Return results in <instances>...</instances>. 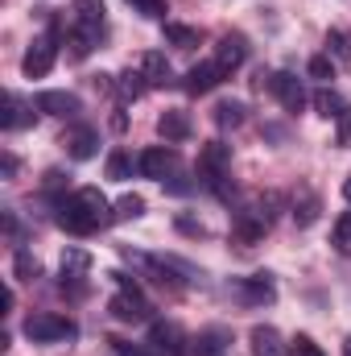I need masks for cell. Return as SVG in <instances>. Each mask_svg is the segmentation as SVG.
<instances>
[{
	"mask_svg": "<svg viewBox=\"0 0 351 356\" xmlns=\"http://www.w3.org/2000/svg\"><path fill=\"white\" fill-rule=\"evenodd\" d=\"M108 220H112V203L103 199L99 186H83V191H75L71 199L58 203V224L75 236H87L95 228H103Z\"/></svg>",
	"mask_w": 351,
	"mask_h": 356,
	"instance_id": "cell-1",
	"label": "cell"
},
{
	"mask_svg": "<svg viewBox=\"0 0 351 356\" xmlns=\"http://www.w3.org/2000/svg\"><path fill=\"white\" fill-rule=\"evenodd\" d=\"M71 4H75L71 46H75V58H83V54H91V46H95L99 33H103V17H108V8H103V0H71Z\"/></svg>",
	"mask_w": 351,
	"mask_h": 356,
	"instance_id": "cell-2",
	"label": "cell"
},
{
	"mask_svg": "<svg viewBox=\"0 0 351 356\" xmlns=\"http://www.w3.org/2000/svg\"><path fill=\"white\" fill-rule=\"evenodd\" d=\"M116 277V286H120V294L108 302V311L120 319V323H145L149 319V298H145V290H141V282L137 277H128V273H112Z\"/></svg>",
	"mask_w": 351,
	"mask_h": 356,
	"instance_id": "cell-3",
	"label": "cell"
},
{
	"mask_svg": "<svg viewBox=\"0 0 351 356\" xmlns=\"http://www.w3.org/2000/svg\"><path fill=\"white\" fill-rule=\"evenodd\" d=\"M228 166H232V145H223V141H211V145H203L198 149V182L203 186H211L215 195H223L228 199Z\"/></svg>",
	"mask_w": 351,
	"mask_h": 356,
	"instance_id": "cell-4",
	"label": "cell"
},
{
	"mask_svg": "<svg viewBox=\"0 0 351 356\" xmlns=\"http://www.w3.org/2000/svg\"><path fill=\"white\" fill-rule=\"evenodd\" d=\"M21 332L33 344H62V340H75L79 336V323L67 319V315H29Z\"/></svg>",
	"mask_w": 351,
	"mask_h": 356,
	"instance_id": "cell-5",
	"label": "cell"
},
{
	"mask_svg": "<svg viewBox=\"0 0 351 356\" xmlns=\"http://www.w3.org/2000/svg\"><path fill=\"white\" fill-rule=\"evenodd\" d=\"M149 344L162 348V353H170V356H194V336H186L170 319H153L149 323Z\"/></svg>",
	"mask_w": 351,
	"mask_h": 356,
	"instance_id": "cell-6",
	"label": "cell"
},
{
	"mask_svg": "<svg viewBox=\"0 0 351 356\" xmlns=\"http://www.w3.org/2000/svg\"><path fill=\"white\" fill-rule=\"evenodd\" d=\"M257 83H268V91L281 99V108L285 112H302L306 108V88H302V79L298 75H289V71H273V75H261Z\"/></svg>",
	"mask_w": 351,
	"mask_h": 356,
	"instance_id": "cell-7",
	"label": "cell"
},
{
	"mask_svg": "<svg viewBox=\"0 0 351 356\" xmlns=\"http://www.w3.org/2000/svg\"><path fill=\"white\" fill-rule=\"evenodd\" d=\"M54 54H58V46H54V33H46V38H33V46L25 50V58H21V71L29 75V79H42V75H50V67H54Z\"/></svg>",
	"mask_w": 351,
	"mask_h": 356,
	"instance_id": "cell-8",
	"label": "cell"
},
{
	"mask_svg": "<svg viewBox=\"0 0 351 356\" xmlns=\"http://www.w3.org/2000/svg\"><path fill=\"white\" fill-rule=\"evenodd\" d=\"M232 294H236L240 302H248V307H264V302H273V298H277V286H273V277H268V273H252V277L232 282Z\"/></svg>",
	"mask_w": 351,
	"mask_h": 356,
	"instance_id": "cell-9",
	"label": "cell"
},
{
	"mask_svg": "<svg viewBox=\"0 0 351 356\" xmlns=\"http://www.w3.org/2000/svg\"><path fill=\"white\" fill-rule=\"evenodd\" d=\"M244 58H248V42H244L240 33H223V38L215 42V63L223 67V75L240 71V67H244Z\"/></svg>",
	"mask_w": 351,
	"mask_h": 356,
	"instance_id": "cell-10",
	"label": "cell"
},
{
	"mask_svg": "<svg viewBox=\"0 0 351 356\" xmlns=\"http://www.w3.org/2000/svg\"><path fill=\"white\" fill-rule=\"evenodd\" d=\"M178 166V154L174 149H166V145H153V149H145L141 158H137V170L145 178H162L166 182V175H174Z\"/></svg>",
	"mask_w": 351,
	"mask_h": 356,
	"instance_id": "cell-11",
	"label": "cell"
},
{
	"mask_svg": "<svg viewBox=\"0 0 351 356\" xmlns=\"http://www.w3.org/2000/svg\"><path fill=\"white\" fill-rule=\"evenodd\" d=\"M37 108L50 112V116H62V120H75V116L83 112L79 95H71V91H42V95H37Z\"/></svg>",
	"mask_w": 351,
	"mask_h": 356,
	"instance_id": "cell-12",
	"label": "cell"
},
{
	"mask_svg": "<svg viewBox=\"0 0 351 356\" xmlns=\"http://www.w3.org/2000/svg\"><path fill=\"white\" fill-rule=\"evenodd\" d=\"M223 79H228V75H223V67L211 58V63H198V67L186 75V91H190V95H207V91L219 88Z\"/></svg>",
	"mask_w": 351,
	"mask_h": 356,
	"instance_id": "cell-13",
	"label": "cell"
},
{
	"mask_svg": "<svg viewBox=\"0 0 351 356\" xmlns=\"http://www.w3.org/2000/svg\"><path fill=\"white\" fill-rule=\"evenodd\" d=\"M62 145H67V154H71L75 162H87V158H95L99 137H95V129H91V124H75V129H67Z\"/></svg>",
	"mask_w": 351,
	"mask_h": 356,
	"instance_id": "cell-14",
	"label": "cell"
},
{
	"mask_svg": "<svg viewBox=\"0 0 351 356\" xmlns=\"http://www.w3.org/2000/svg\"><path fill=\"white\" fill-rule=\"evenodd\" d=\"M232 348V332L228 327H203L194 336V356H228Z\"/></svg>",
	"mask_w": 351,
	"mask_h": 356,
	"instance_id": "cell-15",
	"label": "cell"
},
{
	"mask_svg": "<svg viewBox=\"0 0 351 356\" xmlns=\"http://www.w3.org/2000/svg\"><path fill=\"white\" fill-rule=\"evenodd\" d=\"M137 71L145 75V83H149V88H162V83H170V63H166V54H157V50L141 54Z\"/></svg>",
	"mask_w": 351,
	"mask_h": 356,
	"instance_id": "cell-16",
	"label": "cell"
},
{
	"mask_svg": "<svg viewBox=\"0 0 351 356\" xmlns=\"http://www.w3.org/2000/svg\"><path fill=\"white\" fill-rule=\"evenodd\" d=\"M25 124H33V112L21 104V95H4V112H0V129H8V133H17V129H25Z\"/></svg>",
	"mask_w": 351,
	"mask_h": 356,
	"instance_id": "cell-17",
	"label": "cell"
},
{
	"mask_svg": "<svg viewBox=\"0 0 351 356\" xmlns=\"http://www.w3.org/2000/svg\"><path fill=\"white\" fill-rule=\"evenodd\" d=\"M157 133H162L166 141H186V137H190V116L178 112V108L162 112V116H157Z\"/></svg>",
	"mask_w": 351,
	"mask_h": 356,
	"instance_id": "cell-18",
	"label": "cell"
},
{
	"mask_svg": "<svg viewBox=\"0 0 351 356\" xmlns=\"http://www.w3.org/2000/svg\"><path fill=\"white\" fill-rule=\"evenodd\" d=\"M252 353L257 356H285V344H281V336H277V327H268V323H261V327H252Z\"/></svg>",
	"mask_w": 351,
	"mask_h": 356,
	"instance_id": "cell-19",
	"label": "cell"
},
{
	"mask_svg": "<svg viewBox=\"0 0 351 356\" xmlns=\"http://www.w3.org/2000/svg\"><path fill=\"white\" fill-rule=\"evenodd\" d=\"M314 108H318V112H323V116H331V120H343V116H348L351 108H348V99H343V95H339V91H318V95H314Z\"/></svg>",
	"mask_w": 351,
	"mask_h": 356,
	"instance_id": "cell-20",
	"label": "cell"
},
{
	"mask_svg": "<svg viewBox=\"0 0 351 356\" xmlns=\"http://www.w3.org/2000/svg\"><path fill=\"white\" fill-rule=\"evenodd\" d=\"M215 124H219V129H240V124H244V104H240V99H223V104L215 108Z\"/></svg>",
	"mask_w": 351,
	"mask_h": 356,
	"instance_id": "cell-21",
	"label": "cell"
},
{
	"mask_svg": "<svg viewBox=\"0 0 351 356\" xmlns=\"http://www.w3.org/2000/svg\"><path fill=\"white\" fill-rule=\"evenodd\" d=\"M141 216H145V199H141V195H124V199H116V207H112V220H120V224L141 220Z\"/></svg>",
	"mask_w": 351,
	"mask_h": 356,
	"instance_id": "cell-22",
	"label": "cell"
},
{
	"mask_svg": "<svg viewBox=\"0 0 351 356\" xmlns=\"http://www.w3.org/2000/svg\"><path fill=\"white\" fill-rule=\"evenodd\" d=\"M327 54L348 67L351 63V33L348 29H331V33H327Z\"/></svg>",
	"mask_w": 351,
	"mask_h": 356,
	"instance_id": "cell-23",
	"label": "cell"
},
{
	"mask_svg": "<svg viewBox=\"0 0 351 356\" xmlns=\"http://www.w3.org/2000/svg\"><path fill=\"white\" fill-rule=\"evenodd\" d=\"M166 42H170V46H178V50H190V46H198V33H194L190 25L166 21Z\"/></svg>",
	"mask_w": 351,
	"mask_h": 356,
	"instance_id": "cell-24",
	"label": "cell"
},
{
	"mask_svg": "<svg viewBox=\"0 0 351 356\" xmlns=\"http://www.w3.org/2000/svg\"><path fill=\"white\" fill-rule=\"evenodd\" d=\"M293 220H298L302 228H310V224L318 220V195H310V191H306V195H302V203H293Z\"/></svg>",
	"mask_w": 351,
	"mask_h": 356,
	"instance_id": "cell-25",
	"label": "cell"
},
{
	"mask_svg": "<svg viewBox=\"0 0 351 356\" xmlns=\"http://www.w3.org/2000/svg\"><path fill=\"white\" fill-rule=\"evenodd\" d=\"M116 88H120V95H124V99H141L149 83H145V75H141V71H124Z\"/></svg>",
	"mask_w": 351,
	"mask_h": 356,
	"instance_id": "cell-26",
	"label": "cell"
},
{
	"mask_svg": "<svg viewBox=\"0 0 351 356\" xmlns=\"http://www.w3.org/2000/svg\"><path fill=\"white\" fill-rule=\"evenodd\" d=\"M12 273H17L21 282H33V277L42 273V266H37L33 253H17V257H12Z\"/></svg>",
	"mask_w": 351,
	"mask_h": 356,
	"instance_id": "cell-27",
	"label": "cell"
},
{
	"mask_svg": "<svg viewBox=\"0 0 351 356\" xmlns=\"http://www.w3.org/2000/svg\"><path fill=\"white\" fill-rule=\"evenodd\" d=\"M108 178H116V182H124V178H132V158L116 149V154L108 158Z\"/></svg>",
	"mask_w": 351,
	"mask_h": 356,
	"instance_id": "cell-28",
	"label": "cell"
},
{
	"mask_svg": "<svg viewBox=\"0 0 351 356\" xmlns=\"http://www.w3.org/2000/svg\"><path fill=\"white\" fill-rule=\"evenodd\" d=\"M306 71H310V79H335V58L331 54H314Z\"/></svg>",
	"mask_w": 351,
	"mask_h": 356,
	"instance_id": "cell-29",
	"label": "cell"
},
{
	"mask_svg": "<svg viewBox=\"0 0 351 356\" xmlns=\"http://www.w3.org/2000/svg\"><path fill=\"white\" fill-rule=\"evenodd\" d=\"M87 266H91V257L83 249H67V253H62V273H83Z\"/></svg>",
	"mask_w": 351,
	"mask_h": 356,
	"instance_id": "cell-30",
	"label": "cell"
},
{
	"mask_svg": "<svg viewBox=\"0 0 351 356\" xmlns=\"http://www.w3.org/2000/svg\"><path fill=\"white\" fill-rule=\"evenodd\" d=\"M289 353H293V356H327L323 348H318V344H314V340H310V336H293Z\"/></svg>",
	"mask_w": 351,
	"mask_h": 356,
	"instance_id": "cell-31",
	"label": "cell"
},
{
	"mask_svg": "<svg viewBox=\"0 0 351 356\" xmlns=\"http://www.w3.org/2000/svg\"><path fill=\"white\" fill-rule=\"evenodd\" d=\"M108 344H112V353H116V356H157V353H149V348H141V344L120 340V336H116V340H108Z\"/></svg>",
	"mask_w": 351,
	"mask_h": 356,
	"instance_id": "cell-32",
	"label": "cell"
},
{
	"mask_svg": "<svg viewBox=\"0 0 351 356\" xmlns=\"http://www.w3.org/2000/svg\"><path fill=\"white\" fill-rule=\"evenodd\" d=\"M141 17H166V0H128Z\"/></svg>",
	"mask_w": 351,
	"mask_h": 356,
	"instance_id": "cell-33",
	"label": "cell"
},
{
	"mask_svg": "<svg viewBox=\"0 0 351 356\" xmlns=\"http://www.w3.org/2000/svg\"><path fill=\"white\" fill-rule=\"evenodd\" d=\"M335 245H351V211L335 224Z\"/></svg>",
	"mask_w": 351,
	"mask_h": 356,
	"instance_id": "cell-34",
	"label": "cell"
},
{
	"mask_svg": "<svg viewBox=\"0 0 351 356\" xmlns=\"http://www.w3.org/2000/svg\"><path fill=\"white\" fill-rule=\"evenodd\" d=\"M178 228H182L186 236H203V224H194V220H186V216L178 220Z\"/></svg>",
	"mask_w": 351,
	"mask_h": 356,
	"instance_id": "cell-35",
	"label": "cell"
},
{
	"mask_svg": "<svg viewBox=\"0 0 351 356\" xmlns=\"http://www.w3.org/2000/svg\"><path fill=\"white\" fill-rule=\"evenodd\" d=\"M17 175V158H12V154H4V178H12Z\"/></svg>",
	"mask_w": 351,
	"mask_h": 356,
	"instance_id": "cell-36",
	"label": "cell"
},
{
	"mask_svg": "<svg viewBox=\"0 0 351 356\" xmlns=\"http://www.w3.org/2000/svg\"><path fill=\"white\" fill-rule=\"evenodd\" d=\"M343 195H348V199H351V178H348V182H343Z\"/></svg>",
	"mask_w": 351,
	"mask_h": 356,
	"instance_id": "cell-37",
	"label": "cell"
},
{
	"mask_svg": "<svg viewBox=\"0 0 351 356\" xmlns=\"http://www.w3.org/2000/svg\"><path fill=\"white\" fill-rule=\"evenodd\" d=\"M343 356H351V336H348V344H343Z\"/></svg>",
	"mask_w": 351,
	"mask_h": 356,
	"instance_id": "cell-38",
	"label": "cell"
}]
</instances>
